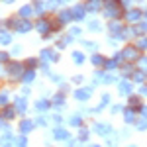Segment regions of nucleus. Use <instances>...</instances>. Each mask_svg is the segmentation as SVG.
I'll use <instances>...</instances> for the list:
<instances>
[{"label": "nucleus", "mask_w": 147, "mask_h": 147, "mask_svg": "<svg viewBox=\"0 0 147 147\" xmlns=\"http://www.w3.org/2000/svg\"><path fill=\"white\" fill-rule=\"evenodd\" d=\"M104 8H106V10H104V16H106V18L120 16V2H116V0H108Z\"/></svg>", "instance_id": "f257e3e1"}, {"label": "nucleus", "mask_w": 147, "mask_h": 147, "mask_svg": "<svg viewBox=\"0 0 147 147\" xmlns=\"http://www.w3.org/2000/svg\"><path fill=\"white\" fill-rule=\"evenodd\" d=\"M122 59H125V61H134V59H137V49L136 47H125L124 51H122Z\"/></svg>", "instance_id": "f03ea898"}, {"label": "nucleus", "mask_w": 147, "mask_h": 147, "mask_svg": "<svg viewBox=\"0 0 147 147\" xmlns=\"http://www.w3.org/2000/svg\"><path fill=\"white\" fill-rule=\"evenodd\" d=\"M14 22H16V20H14ZM32 28H34V26H32V24L28 22V20H22V22H16V30H18L20 34H28V32H30Z\"/></svg>", "instance_id": "7ed1b4c3"}, {"label": "nucleus", "mask_w": 147, "mask_h": 147, "mask_svg": "<svg viewBox=\"0 0 147 147\" xmlns=\"http://www.w3.org/2000/svg\"><path fill=\"white\" fill-rule=\"evenodd\" d=\"M94 131L100 134V136H104V137H108V136H110V131H112V127H110L108 124H96V125H94Z\"/></svg>", "instance_id": "20e7f679"}, {"label": "nucleus", "mask_w": 147, "mask_h": 147, "mask_svg": "<svg viewBox=\"0 0 147 147\" xmlns=\"http://www.w3.org/2000/svg\"><path fill=\"white\" fill-rule=\"evenodd\" d=\"M100 8H102V0H88L86 6H84V10L88 12H98Z\"/></svg>", "instance_id": "39448f33"}, {"label": "nucleus", "mask_w": 147, "mask_h": 147, "mask_svg": "<svg viewBox=\"0 0 147 147\" xmlns=\"http://www.w3.org/2000/svg\"><path fill=\"white\" fill-rule=\"evenodd\" d=\"M71 14H73V20H84V6H75L73 10H71Z\"/></svg>", "instance_id": "423d86ee"}, {"label": "nucleus", "mask_w": 147, "mask_h": 147, "mask_svg": "<svg viewBox=\"0 0 147 147\" xmlns=\"http://www.w3.org/2000/svg\"><path fill=\"white\" fill-rule=\"evenodd\" d=\"M92 94V88H80V90L75 92V96H77V100H88Z\"/></svg>", "instance_id": "0eeeda50"}, {"label": "nucleus", "mask_w": 147, "mask_h": 147, "mask_svg": "<svg viewBox=\"0 0 147 147\" xmlns=\"http://www.w3.org/2000/svg\"><path fill=\"white\" fill-rule=\"evenodd\" d=\"M41 59H43V61H57L59 57H57V53L53 49H43V51H41Z\"/></svg>", "instance_id": "6e6552de"}, {"label": "nucleus", "mask_w": 147, "mask_h": 147, "mask_svg": "<svg viewBox=\"0 0 147 147\" xmlns=\"http://www.w3.org/2000/svg\"><path fill=\"white\" fill-rule=\"evenodd\" d=\"M32 129H34V122H32V120H22L20 131H22V134H28V131H32Z\"/></svg>", "instance_id": "1a4fd4ad"}, {"label": "nucleus", "mask_w": 147, "mask_h": 147, "mask_svg": "<svg viewBox=\"0 0 147 147\" xmlns=\"http://www.w3.org/2000/svg\"><path fill=\"white\" fill-rule=\"evenodd\" d=\"M0 145L2 147H12L14 145V137H12L10 134H4V136L0 137Z\"/></svg>", "instance_id": "9d476101"}, {"label": "nucleus", "mask_w": 147, "mask_h": 147, "mask_svg": "<svg viewBox=\"0 0 147 147\" xmlns=\"http://www.w3.org/2000/svg\"><path fill=\"white\" fill-rule=\"evenodd\" d=\"M125 18H127L129 22H137V20L141 18V12L139 10H127L125 12Z\"/></svg>", "instance_id": "9b49d317"}, {"label": "nucleus", "mask_w": 147, "mask_h": 147, "mask_svg": "<svg viewBox=\"0 0 147 147\" xmlns=\"http://www.w3.org/2000/svg\"><path fill=\"white\" fill-rule=\"evenodd\" d=\"M35 28H37L39 34H47V32H49V22H47V20H39V22L35 24Z\"/></svg>", "instance_id": "f8f14e48"}, {"label": "nucleus", "mask_w": 147, "mask_h": 147, "mask_svg": "<svg viewBox=\"0 0 147 147\" xmlns=\"http://www.w3.org/2000/svg\"><path fill=\"white\" fill-rule=\"evenodd\" d=\"M131 88H134V86H131L129 80H122V82H120V92H122V94H131Z\"/></svg>", "instance_id": "ddd939ff"}, {"label": "nucleus", "mask_w": 147, "mask_h": 147, "mask_svg": "<svg viewBox=\"0 0 147 147\" xmlns=\"http://www.w3.org/2000/svg\"><path fill=\"white\" fill-rule=\"evenodd\" d=\"M110 32L116 34V35H120L122 32H124V26H122L120 22H110Z\"/></svg>", "instance_id": "4468645a"}, {"label": "nucleus", "mask_w": 147, "mask_h": 147, "mask_svg": "<svg viewBox=\"0 0 147 147\" xmlns=\"http://www.w3.org/2000/svg\"><path fill=\"white\" fill-rule=\"evenodd\" d=\"M6 71H8L10 75H18V73L22 71V63H10V65L6 67Z\"/></svg>", "instance_id": "2eb2a0df"}, {"label": "nucleus", "mask_w": 147, "mask_h": 147, "mask_svg": "<svg viewBox=\"0 0 147 147\" xmlns=\"http://www.w3.org/2000/svg\"><path fill=\"white\" fill-rule=\"evenodd\" d=\"M59 20H61V24H69L71 20H73V14H71V10H63L61 14H59Z\"/></svg>", "instance_id": "dca6fc26"}, {"label": "nucleus", "mask_w": 147, "mask_h": 147, "mask_svg": "<svg viewBox=\"0 0 147 147\" xmlns=\"http://www.w3.org/2000/svg\"><path fill=\"white\" fill-rule=\"evenodd\" d=\"M0 43H2V45L12 43V35L8 34V32H4V30H0Z\"/></svg>", "instance_id": "f3484780"}, {"label": "nucleus", "mask_w": 147, "mask_h": 147, "mask_svg": "<svg viewBox=\"0 0 147 147\" xmlns=\"http://www.w3.org/2000/svg\"><path fill=\"white\" fill-rule=\"evenodd\" d=\"M53 136H55L57 139H67V137H69V131H65L63 127H57V129H53Z\"/></svg>", "instance_id": "a211bd4d"}, {"label": "nucleus", "mask_w": 147, "mask_h": 147, "mask_svg": "<svg viewBox=\"0 0 147 147\" xmlns=\"http://www.w3.org/2000/svg\"><path fill=\"white\" fill-rule=\"evenodd\" d=\"M34 79H35V71H32V69H30V71H26V73H24V77H22L24 82H32Z\"/></svg>", "instance_id": "6ab92c4d"}, {"label": "nucleus", "mask_w": 147, "mask_h": 147, "mask_svg": "<svg viewBox=\"0 0 147 147\" xmlns=\"http://www.w3.org/2000/svg\"><path fill=\"white\" fill-rule=\"evenodd\" d=\"M47 108H49V102H47V100H39V102H35V110H39V112H45Z\"/></svg>", "instance_id": "aec40b11"}, {"label": "nucleus", "mask_w": 147, "mask_h": 147, "mask_svg": "<svg viewBox=\"0 0 147 147\" xmlns=\"http://www.w3.org/2000/svg\"><path fill=\"white\" fill-rule=\"evenodd\" d=\"M45 4H43V2H39V0H35V14H39V16H41V14H43V12H45Z\"/></svg>", "instance_id": "412c9836"}, {"label": "nucleus", "mask_w": 147, "mask_h": 147, "mask_svg": "<svg viewBox=\"0 0 147 147\" xmlns=\"http://www.w3.org/2000/svg\"><path fill=\"white\" fill-rule=\"evenodd\" d=\"M73 61H75L77 65H80V63H84V55H82L80 51H75V53H73Z\"/></svg>", "instance_id": "4be33fe9"}, {"label": "nucleus", "mask_w": 147, "mask_h": 147, "mask_svg": "<svg viewBox=\"0 0 147 147\" xmlns=\"http://www.w3.org/2000/svg\"><path fill=\"white\" fill-rule=\"evenodd\" d=\"M16 110H18V112H26V100H24V98H18V100H16Z\"/></svg>", "instance_id": "5701e85b"}, {"label": "nucleus", "mask_w": 147, "mask_h": 147, "mask_svg": "<svg viewBox=\"0 0 147 147\" xmlns=\"http://www.w3.org/2000/svg\"><path fill=\"white\" fill-rule=\"evenodd\" d=\"M125 122L127 124H134L136 122V114L131 112V110H125Z\"/></svg>", "instance_id": "b1692460"}, {"label": "nucleus", "mask_w": 147, "mask_h": 147, "mask_svg": "<svg viewBox=\"0 0 147 147\" xmlns=\"http://www.w3.org/2000/svg\"><path fill=\"white\" fill-rule=\"evenodd\" d=\"M32 12H34V10H32V6H24V8H20V16H22V18H28Z\"/></svg>", "instance_id": "393cba45"}, {"label": "nucleus", "mask_w": 147, "mask_h": 147, "mask_svg": "<svg viewBox=\"0 0 147 147\" xmlns=\"http://www.w3.org/2000/svg\"><path fill=\"white\" fill-rule=\"evenodd\" d=\"M63 102H65L63 94H55V96H53V104H55V106H63Z\"/></svg>", "instance_id": "a878e982"}, {"label": "nucleus", "mask_w": 147, "mask_h": 147, "mask_svg": "<svg viewBox=\"0 0 147 147\" xmlns=\"http://www.w3.org/2000/svg\"><path fill=\"white\" fill-rule=\"evenodd\" d=\"M92 63H94V65H104L106 59H104L102 55H94V57H92Z\"/></svg>", "instance_id": "bb28decb"}, {"label": "nucleus", "mask_w": 147, "mask_h": 147, "mask_svg": "<svg viewBox=\"0 0 147 147\" xmlns=\"http://www.w3.org/2000/svg\"><path fill=\"white\" fill-rule=\"evenodd\" d=\"M82 45H84V49H88V51H94L96 49V43H92V41H82Z\"/></svg>", "instance_id": "cd10ccee"}, {"label": "nucleus", "mask_w": 147, "mask_h": 147, "mask_svg": "<svg viewBox=\"0 0 147 147\" xmlns=\"http://www.w3.org/2000/svg\"><path fill=\"white\" fill-rule=\"evenodd\" d=\"M137 49H147V37H141L137 41Z\"/></svg>", "instance_id": "c85d7f7f"}, {"label": "nucleus", "mask_w": 147, "mask_h": 147, "mask_svg": "<svg viewBox=\"0 0 147 147\" xmlns=\"http://www.w3.org/2000/svg\"><path fill=\"white\" fill-rule=\"evenodd\" d=\"M8 102V92H0V106H6Z\"/></svg>", "instance_id": "c756f323"}, {"label": "nucleus", "mask_w": 147, "mask_h": 147, "mask_svg": "<svg viewBox=\"0 0 147 147\" xmlns=\"http://www.w3.org/2000/svg\"><path fill=\"white\" fill-rule=\"evenodd\" d=\"M88 30H90V32H98V30H100V24L98 22H90L88 24Z\"/></svg>", "instance_id": "7c9ffc66"}, {"label": "nucleus", "mask_w": 147, "mask_h": 147, "mask_svg": "<svg viewBox=\"0 0 147 147\" xmlns=\"http://www.w3.org/2000/svg\"><path fill=\"white\" fill-rule=\"evenodd\" d=\"M71 125H80V116H73L71 118Z\"/></svg>", "instance_id": "2f4dec72"}, {"label": "nucleus", "mask_w": 147, "mask_h": 147, "mask_svg": "<svg viewBox=\"0 0 147 147\" xmlns=\"http://www.w3.org/2000/svg\"><path fill=\"white\" fill-rule=\"evenodd\" d=\"M26 145H28V139H26V136H22L18 139V147H26Z\"/></svg>", "instance_id": "473e14b6"}, {"label": "nucleus", "mask_w": 147, "mask_h": 147, "mask_svg": "<svg viewBox=\"0 0 147 147\" xmlns=\"http://www.w3.org/2000/svg\"><path fill=\"white\" fill-rule=\"evenodd\" d=\"M80 141H86V137H88V131H86V129H80Z\"/></svg>", "instance_id": "72a5a7b5"}, {"label": "nucleus", "mask_w": 147, "mask_h": 147, "mask_svg": "<svg viewBox=\"0 0 147 147\" xmlns=\"http://www.w3.org/2000/svg\"><path fill=\"white\" fill-rule=\"evenodd\" d=\"M12 116H14V110H12V108L4 110V118H12Z\"/></svg>", "instance_id": "f704fd0d"}, {"label": "nucleus", "mask_w": 147, "mask_h": 147, "mask_svg": "<svg viewBox=\"0 0 147 147\" xmlns=\"http://www.w3.org/2000/svg\"><path fill=\"white\" fill-rule=\"evenodd\" d=\"M45 124H47V118H43V116L37 118V125H45Z\"/></svg>", "instance_id": "c9c22d12"}, {"label": "nucleus", "mask_w": 147, "mask_h": 147, "mask_svg": "<svg viewBox=\"0 0 147 147\" xmlns=\"http://www.w3.org/2000/svg\"><path fill=\"white\" fill-rule=\"evenodd\" d=\"M139 32H147V22H141L139 24V28H137Z\"/></svg>", "instance_id": "e433bc0d"}, {"label": "nucleus", "mask_w": 147, "mask_h": 147, "mask_svg": "<svg viewBox=\"0 0 147 147\" xmlns=\"http://www.w3.org/2000/svg\"><path fill=\"white\" fill-rule=\"evenodd\" d=\"M137 129H147V120L145 122H139V124H137Z\"/></svg>", "instance_id": "4c0bfd02"}, {"label": "nucleus", "mask_w": 147, "mask_h": 147, "mask_svg": "<svg viewBox=\"0 0 147 147\" xmlns=\"http://www.w3.org/2000/svg\"><path fill=\"white\" fill-rule=\"evenodd\" d=\"M139 63H141V67H143V69H147V57H141Z\"/></svg>", "instance_id": "58836bf2"}, {"label": "nucleus", "mask_w": 147, "mask_h": 147, "mask_svg": "<svg viewBox=\"0 0 147 147\" xmlns=\"http://www.w3.org/2000/svg\"><path fill=\"white\" fill-rule=\"evenodd\" d=\"M4 61H8V55L6 53H0V63H4Z\"/></svg>", "instance_id": "ea45409f"}, {"label": "nucleus", "mask_w": 147, "mask_h": 147, "mask_svg": "<svg viewBox=\"0 0 147 147\" xmlns=\"http://www.w3.org/2000/svg\"><path fill=\"white\" fill-rule=\"evenodd\" d=\"M79 34H80L79 28H73V30H71V35H79Z\"/></svg>", "instance_id": "a19ab883"}, {"label": "nucleus", "mask_w": 147, "mask_h": 147, "mask_svg": "<svg viewBox=\"0 0 147 147\" xmlns=\"http://www.w3.org/2000/svg\"><path fill=\"white\" fill-rule=\"evenodd\" d=\"M20 51H22V47H18V45H16V47H14V49H12V53H14V55H18Z\"/></svg>", "instance_id": "79ce46f5"}, {"label": "nucleus", "mask_w": 147, "mask_h": 147, "mask_svg": "<svg viewBox=\"0 0 147 147\" xmlns=\"http://www.w3.org/2000/svg\"><path fill=\"white\" fill-rule=\"evenodd\" d=\"M129 104H131V106H137L139 100H137V98H129Z\"/></svg>", "instance_id": "37998d69"}, {"label": "nucleus", "mask_w": 147, "mask_h": 147, "mask_svg": "<svg viewBox=\"0 0 147 147\" xmlns=\"http://www.w3.org/2000/svg\"><path fill=\"white\" fill-rule=\"evenodd\" d=\"M53 122L55 124H61V116H53Z\"/></svg>", "instance_id": "c03bdc74"}, {"label": "nucleus", "mask_w": 147, "mask_h": 147, "mask_svg": "<svg viewBox=\"0 0 147 147\" xmlns=\"http://www.w3.org/2000/svg\"><path fill=\"white\" fill-rule=\"evenodd\" d=\"M141 94H143V96H147V86H141Z\"/></svg>", "instance_id": "a18cd8bd"}, {"label": "nucleus", "mask_w": 147, "mask_h": 147, "mask_svg": "<svg viewBox=\"0 0 147 147\" xmlns=\"http://www.w3.org/2000/svg\"><path fill=\"white\" fill-rule=\"evenodd\" d=\"M141 114H143V116H145V118H147V108H145V106L141 108Z\"/></svg>", "instance_id": "49530a36"}, {"label": "nucleus", "mask_w": 147, "mask_h": 147, "mask_svg": "<svg viewBox=\"0 0 147 147\" xmlns=\"http://www.w3.org/2000/svg\"><path fill=\"white\" fill-rule=\"evenodd\" d=\"M4 2H6V4H12V2H14V0H4Z\"/></svg>", "instance_id": "de8ad7c7"}, {"label": "nucleus", "mask_w": 147, "mask_h": 147, "mask_svg": "<svg viewBox=\"0 0 147 147\" xmlns=\"http://www.w3.org/2000/svg\"><path fill=\"white\" fill-rule=\"evenodd\" d=\"M129 147H136V145H129Z\"/></svg>", "instance_id": "09e8293b"}, {"label": "nucleus", "mask_w": 147, "mask_h": 147, "mask_svg": "<svg viewBox=\"0 0 147 147\" xmlns=\"http://www.w3.org/2000/svg\"><path fill=\"white\" fill-rule=\"evenodd\" d=\"M92 147H98V145H92Z\"/></svg>", "instance_id": "8fccbe9b"}, {"label": "nucleus", "mask_w": 147, "mask_h": 147, "mask_svg": "<svg viewBox=\"0 0 147 147\" xmlns=\"http://www.w3.org/2000/svg\"><path fill=\"white\" fill-rule=\"evenodd\" d=\"M145 18H147V12H145Z\"/></svg>", "instance_id": "3c124183"}]
</instances>
